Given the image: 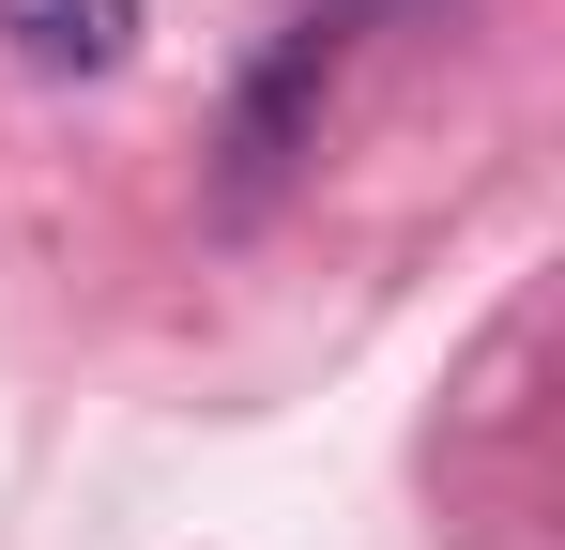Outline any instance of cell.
I'll return each mask as SVG.
<instances>
[{
    "label": "cell",
    "instance_id": "cell-1",
    "mask_svg": "<svg viewBox=\"0 0 565 550\" xmlns=\"http://www.w3.org/2000/svg\"><path fill=\"white\" fill-rule=\"evenodd\" d=\"M321 62H337V31L306 15V31H276V62L245 77V123H230V199H260V183L290 169V138H306V92H321Z\"/></svg>",
    "mask_w": 565,
    "mask_h": 550
},
{
    "label": "cell",
    "instance_id": "cell-2",
    "mask_svg": "<svg viewBox=\"0 0 565 550\" xmlns=\"http://www.w3.org/2000/svg\"><path fill=\"white\" fill-rule=\"evenodd\" d=\"M0 46L31 77H122L138 62V0H0Z\"/></svg>",
    "mask_w": 565,
    "mask_h": 550
}]
</instances>
